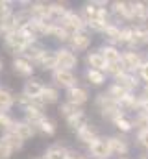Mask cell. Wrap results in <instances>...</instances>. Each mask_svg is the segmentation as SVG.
<instances>
[{"instance_id": "obj_1", "label": "cell", "mask_w": 148, "mask_h": 159, "mask_svg": "<svg viewBox=\"0 0 148 159\" xmlns=\"http://www.w3.org/2000/svg\"><path fill=\"white\" fill-rule=\"evenodd\" d=\"M95 104H96V107L100 109L102 117H104V119H108V120H111V122H115V120L126 117V113L120 109L118 102H117V100H113L108 93H100V94L96 96Z\"/></svg>"}, {"instance_id": "obj_2", "label": "cell", "mask_w": 148, "mask_h": 159, "mask_svg": "<svg viewBox=\"0 0 148 159\" xmlns=\"http://www.w3.org/2000/svg\"><path fill=\"white\" fill-rule=\"evenodd\" d=\"M120 63H122V67H124L126 72L137 74L139 69L145 63V57H143V54L139 50H124L122 52V57H120Z\"/></svg>"}, {"instance_id": "obj_3", "label": "cell", "mask_w": 148, "mask_h": 159, "mask_svg": "<svg viewBox=\"0 0 148 159\" xmlns=\"http://www.w3.org/2000/svg\"><path fill=\"white\" fill-rule=\"evenodd\" d=\"M69 34H78V32H83L85 28H87V24H85V20H83V17L80 15V13H76V11H69L67 15H65V19L59 22Z\"/></svg>"}, {"instance_id": "obj_4", "label": "cell", "mask_w": 148, "mask_h": 159, "mask_svg": "<svg viewBox=\"0 0 148 159\" xmlns=\"http://www.w3.org/2000/svg\"><path fill=\"white\" fill-rule=\"evenodd\" d=\"M52 80L58 87H63V89H71V87H76L78 85V78L72 70H65V69H56L52 72Z\"/></svg>"}, {"instance_id": "obj_5", "label": "cell", "mask_w": 148, "mask_h": 159, "mask_svg": "<svg viewBox=\"0 0 148 159\" xmlns=\"http://www.w3.org/2000/svg\"><path fill=\"white\" fill-rule=\"evenodd\" d=\"M111 11L117 19H120L124 22H133V6H132V2L115 0V2H111Z\"/></svg>"}, {"instance_id": "obj_6", "label": "cell", "mask_w": 148, "mask_h": 159, "mask_svg": "<svg viewBox=\"0 0 148 159\" xmlns=\"http://www.w3.org/2000/svg\"><path fill=\"white\" fill-rule=\"evenodd\" d=\"M56 56H58V69L72 70L78 67V56L71 48H59V50H56Z\"/></svg>"}, {"instance_id": "obj_7", "label": "cell", "mask_w": 148, "mask_h": 159, "mask_svg": "<svg viewBox=\"0 0 148 159\" xmlns=\"http://www.w3.org/2000/svg\"><path fill=\"white\" fill-rule=\"evenodd\" d=\"M87 148H89V154H91L95 159H109L111 157V150H109V143H108V139L98 137V139L93 141Z\"/></svg>"}, {"instance_id": "obj_8", "label": "cell", "mask_w": 148, "mask_h": 159, "mask_svg": "<svg viewBox=\"0 0 148 159\" xmlns=\"http://www.w3.org/2000/svg\"><path fill=\"white\" fill-rule=\"evenodd\" d=\"M148 44V26L146 24H135L133 26V41L128 46V50H139L141 46Z\"/></svg>"}, {"instance_id": "obj_9", "label": "cell", "mask_w": 148, "mask_h": 159, "mask_svg": "<svg viewBox=\"0 0 148 159\" xmlns=\"http://www.w3.org/2000/svg\"><path fill=\"white\" fill-rule=\"evenodd\" d=\"M108 143H109V150L111 156H118V157H124L130 154V143L122 137H108Z\"/></svg>"}, {"instance_id": "obj_10", "label": "cell", "mask_w": 148, "mask_h": 159, "mask_svg": "<svg viewBox=\"0 0 148 159\" xmlns=\"http://www.w3.org/2000/svg\"><path fill=\"white\" fill-rule=\"evenodd\" d=\"M91 43H93V37H91V34L89 32H78V34H74L72 37H71V50H78V52H81V50H87L89 46H91Z\"/></svg>"}, {"instance_id": "obj_11", "label": "cell", "mask_w": 148, "mask_h": 159, "mask_svg": "<svg viewBox=\"0 0 148 159\" xmlns=\"http://www.w3.org/2000/svg\"><path fill=\"white\" fill-rule=\"evenodd\" d=\"M28 11H30L32 19H35V20H50V4L48 2H34V4H30Z\"/></svg>"}, {"instance_id": "obj_12", "label": "cell", "mask_w": 148, "mask_h": 159, "mask_svg": "<svg viewBox=\"0 0 148 159\" xmlns=\"http://www.w3.org/2000/svg\"><path fill=\"white\" fill-rule=\"evenodd\" d=\"M89 100V93H87V89H83V87H80V85H76V87H71L69 91H67V102H71L74 106H83L85 102Z\"/></svg>"}, {"instance_id": "obj_13", "label": "cell", "mask_w": 148, "mask_h": 159, "mask_svg": "<svg viewBox=\"0 0 148 159\" xmlns=\"http://www.w3.org/2000/svg\"><path fill=\"white\" fill-rule=\"evenodd\" d=\"M115 83H118L128 93H135V89L139 87V76L133 72H122L118 78H115Z\"/></svg>"}, {"instance_id": "obj_14", "label": "cell", "mask_w": 148, "mask_h": 159, "mask_svg": "<svg viewBox=\"0 0 148 159\" xmlns=\"http://www.w3.org/2000/svg\"><path fill=\"white\" fill-rule=\"evenodd\" d=\"M11 131H13L17 137H21L22 141H28V139H32V137L35 135V126H32L30 122L22 120V122H15Z\"/></svg>"}, {"instance_id": "obj_15", "label": "cell", "mask_w": 148, "mask_h": 159, "mask_svg": "<svg viewBox=\"0 0 148 159\" xmlns=\"http://www.w3.org/2000/svg\"><path fill=\"white\" fill-rule=\"evenodd\" d=\"M43 91H44V85H43L39 80H28V81L24 83V89H22V93H24L28 98H32V100H41Z\"/></svg>"}, {"instance_id": "obj_16", "label": "cell", "mask_w": 148, "mask_h": 159, "mask_svg": "<svg viewBox=\"0 0 148 159\" xmlns=\"http://www.w3.org/2000/svg\"><path fill=\"white\" fill-rule=\"evenodd\" d=\"M85 63H87L89 69H95V70L106 72V69H108V61L104 59V56H102L98 50H96V52H89L87 57H85Z\"/></svg>"}, {"instance_id": "obj_17", "label": "cell", "mask_w": 148, "mask_h": 159, "mask_svg": "<svg viewBox=\"0 0 148 159\" xmlns=\"http://www.w3.org/2000/svg\"><path fill=\"white\" fill-rule=\"evenodd\" d=\"M133 6V22L135 24H146L148 22V2H132Z\"/></svg>"}, {"instance_id": "obj_18", "label": "cell", "mask_w": 148, "mask_h": 159, "mask_svg": "<svg viewBox=\"0 0 148 159\" xmlns=\"http://www.w3.org/2000/svg\"><path fill=\"white\" fill-rule=\"evenodd\" d=\"M98 52L104 56V59L108 61V65H109V63H118L120 57H122L120 48H118V46H113V44H102V46L98 48Z\"/></svg>"}, {"instance_id": "obj_19", "label": "cell", "mask_w": 148, "mask_h": 159, "mask_svg": "<svg viewBox=\"0 0 148 159\" xmlns=\"http://www.w3.org/2000/svg\"><path fill=\"white\" fill-rule=\"evenodd\" d=\"M69 11H71V9L67 7L65 2H52V4H50V20L56 22V24H59V22L65 19V15H67Z\"/></svg>"}, {"instance_id": "obj_20", "label": "cell", "mask_w": 148, "mask_h": 159, "mask_svg": "<svg viewBox=\"0 0 148 159\" xmlns=\"http://www.w3.org/2000/svg\"><path fill=\"white\" fill-rule=\"evenodd\" d=\"M76 137H78L80 143H83V144L89 146L93 141L98 139V133H96V129L93 128V124H85L83 128H80V129L76 131Z\"/></svg>"}, {"instance_id": "obj_21", "label": "cell", "mask_w": 148, "mask_h": 159, "mask_svg": "<svg viewBox=\"0 0 148 159\" xmlns=\"http://www.w3.org/2000/svg\"><path fill=\"white\" fill-rule=\"evenodd\" d=\"M13 69H15V72L21 74V76H32V74H34V63L28 61V59L22 57V56H19L17 59H13Z\"/></svg>"}, {"instance_id": "obj_22", "label": "cell", "mask_w": 148, "mask_h": 159, "mask_svg": "<svg viewBox=\"0 0 148 159\" xmlns=\"http://www.w3.org/2000/svg\"><path fill=\"white\" fill-rule=\"evenodd\" d=\"M118 106H120V109L126 113V111H133L135 115H137V111H139V94H135V93H130V94H126L120 102H118Z\"/></svg>"}, {"instance_id": "obj_23", "label": "cell", "mask_w": 148, "mask_h": 159, "mask_svg": "<svg viewBox=\"0 0 148 159\" xmlns=\"http://www.w3.org/2000/svg\"><path fill=\"white\" fill-rule=\"evenodd\" d=\"M37 65L41 67V69H44V70H56L58 69V56H56V52H52V50H46L44 54H43V57L37 61Z\"/></svg>"}, {"instance_id": "obj_24", "label": "cell", "mask_w": 148, "mask_h": 159, "mask_svg": "<svg viewBox=\"0 0 148 159\" xmlns=\"http://www.w3.org/2000/svg\"><path fill=\"white\" fill-rule=\"evenodd\" d=\"M104 39H106V44H113V46H117L118 44V41H120V26H117L115 22H111L109 26L104 30Z\"/></svg>"}, {"instance_id": "obj_25", "label": "cell", "mask_w": 148, "mask_h": 159, "mask_svg": "<svg viewBox=\"0 0 148 159\" xmlns=\"http://www.w3.org/2000/svg\"><path fill=\"white\" fill-rule=\"evenodd\" d=\"M69 156H71V150H67L61 144H54V146L46 148V152H44L46 159H69Z\"/></svg>"}, {"instance_id": "obj_26", "label": "cell", "mask_w": 148, "mask_h": 159, "mask_svg": "<svg viewBox=\"0 0 148 159\" xmlns=\"http://www.w3.org/2000/svg\"><path fill=\"white\" fill-rule=\"evenodd\" d=\"M67 124H69V128L74 129V131H78L80 128H83L85 124H89V122H87V115H85V111H83V109L76 111L72 117L67 119Z\"/></svg>"}, {"instance_id": "obj_27", "label": "cell", "mask_w": 148, "mask_h": 159, "mask_svg": "<svg viewBox=\"0 0 148 159\" xmlns=\"http://www.w3.org/2000/svg\"><path fill=\"white\" fill-rule=\"evenodd\" d=\"M44 52H46V48L35 43V44H32V46H30V48L22 54V57H26L28 61H32L34 65H37V61L43 57V54H44Z\"/></svg>"}, {"instance_id": "obj_28", "label": "cell", "mask_w": 148, "mask_h": 159, "mask_svg": "<svg viewBox=\"0 0 148 159\" xmlns=\"http://www.w3.org/2000/svg\"><path fill=\"white\" fill-rule=\"evenodd\" d=\"M106 72L102 70H95V69H87L85 70V80L91 83V85H104L106 83Z\"/></svg>"}, {"instance_id": "obj_29", "label": "cell", "mask_w": 148, "mask_h": 159, "mask_svg": "<svg viewBox=\"0 0 148 159\" xmlns=\"http://www.w3.org/2000/svg\"><path fill=\"white\" fill-rule=\"evenodd\" d=\"M0 139H2V141H4V143H6V144L11 148V150H13V152L21 150V148H22V144H24V141H22L21 137H17L13 131H7V133H4Z\"/></svg>"}, {"instance_id": "obj_30", "label": "cell", "mask_w": 148, "mask_h": 159, "mask_svg": "<svg viewBox=\"0 0 148 159\" xmlns=\"http://www.w3.org/2000/svg\"><path fill=\"white\" fill-rule=\"evenodd\" d=\"M48 37H54V39L61 41V43H71L72 34H69L61 24H54V26H52V30H50V35H48Z\"/></svg>"}, {"instance_id": "obj_31", "label": "cell", "mask_w": 148, "mask_h": 159, "mask_svg": "<svg viewBox=\"0 0 148 159\" xmlns=\"http://www.w3.org/2000/svg\"><path fill=\"white\" fill-rule=\"evenodd\" d=\"M58 100H59V91H58L56 87L44 85V91H43V94H41V102L46 106V104H56Z\"/></svg>"}, {"instance_id": "obj_32", "label": "cell", "mask_w": 148, "mask_h": 159, "mask_svg": "<svg viewBox=\"0 0 148 159\" xmlns=\"http://www.w3.org/2000/svg\"><path fill=\"white\" fill-rule=\"evenodd\" d=\"M13 104H15V96H13L7 89H2V87H0V111L9 109Z\"/></svg>"}, {"instance_id": "obj_33", "label": "cell", "mask_w": 148, "mask_h": 159, "mask_svg": "<svg viewBox=\"0 0 148 159\" xmlns=\"http://www.w3.org/2000/svg\"><path fill=\"white\" fill-rule=\"evenodd\" d=\"M106 93L109 94L113 100H117V102H120V100H122V98H124L126 94H130V93H128L126 89H122V87H120L118 83H115V81H113L109 87H108V91H106Z\"/></svg>"}, {"instance_id": "obj_34", "label": "cell", "mask_w": 148, "mask_h": 159, "mask_svg": "<svg viewBox=\"0 0 148 159\" xmlns=\"http://www.w3.org/2000/svg\"><path fill=\"white\" fill-rule=\"evenodd\" d=\"M132 122H133V129L148 131V113H137L135 119H132Z\"/></svg>"}, {"instance_id": "obj_35", "label": "cell", "mask_w": 148, "mask_h": 159, "mask_svg": "<svg viewBox=\"0 0 148 159\" xmlns=\"http://www.w3.org/2000/svg\"><path fill=\"white\" fill-rule=\"evenodd\" d=\"M132 41H133V26H122L120 28V41H118V44L130 46Z\"/></svg>"}, {"instance_id": "obj_36", "label": "cell", "mask_w": 148, "mask_h": 159, "mask_svg": "<svg viewBox=\"0 0 148 159\" xmlns=\"http://www.w3.org/2000/svg\"><path fill=\"white\" fill-rule=\"evenodd\" d=\"M113 126H115L120 133H130V131L133 129V122L128 119V117H122V119L115 120V122H113Z\"/></svg>"}, {"instance_id": "obj_37", "label": "cell", "mask_w": 148, "mask_h": 159, "mask_svg": "<svg viewBox=\"0 0 148 159\" xmlns=\"http://www.w3.org/2000/svg\"><path fill=\"white\" fill-rule=\"evenodd\" d=\"M37 129L43 131V133H46V135H54V133H56V124H54L50 119L44 117V119L37 124Z\"/></svg>"}, {"instance_id": "obj_38", "label": "cell", "mask_w": 148, "mask_h": 159, "mask_svg": "<svg viewBox=\"0 0 148 159\" xmlns=\"http://www.w3.org/2000/svg\"><path fill=\"white\" fill-rule=\"evenodd\" d=\"M13 124H15V120L11 119L6 111H0V129H4L7 133V131L13 129Z\"/></svg>"}, {"instance_id": "obj_39", "label": "cell", "mask_w": 148, "mask_h": 159, "mask_svg": "<svg viewBox=\"0 0 148 159\" xmlns=\"http://www.w3.org/2000/svg\"><path fill=\"white\" fill-rule=\"evenodd\" d=\"M122 72H126V70H124V67H122V63H120V61H118V63H109V65H108V69H106V74L111 76L113 80L118 78Z\"/></svg>"}, {"instance_id": "obj_40", "label": "cell", "mask_w": 148, "mask_h": 159, "mask_svg": "<svg viewBox=\"0 0 148 159\" xmlns=\"http://www.w3.org/2000/svg\"><path fill=\"white\" fill-rule=\"evenodd\" d=\"M59 111H61V115H63L65 119H69V117H72L76 111H80V107L74 106V104H71V102H65V104L59 106Z\"/></svg>"}, {"instance_id": "obj_41", "label": "cell", "mask_w": 148, "mask_h": 159, "mask_svg": "<svg viewBox=\"0 0 148 159\" xmlns=\"http://www.w3.org/2000/svg\"><path fill=\"white\" fill-rule=\"evenodd\" d=\"M135 141H137V146H141L145 152H148V131H137Z\"/></svg>"}, {"instance_id": "obj_42", "label": "cell", "mask_w": 148, "mask_h": 159, "mask_svg": "<svg viewBox=\"0 0 148 159\" xmlns=\"http://www.w3.org/2000/svg\"><path fill=\"white\" fill-rule=\"evenodd\" d=\"M11 154H13V150L0 139V159H9L11 157Z\"/></svg>"}, {"instance_id": "obj_43", "label": "cell", "mask_w": 148, "mask_h": 159, "mask_svg": "<svg viewBox=\"0 0 148 159\" xmlns=\"http://www.w3.org/2000/svg\"><path fill=\"white\" fill-rule=\"evenodd\" d=\"M13 11H11V2H2L0 0V19H4V17H7V15H11Z\"/></svg>"}, {"instance_id": "obj_44", "label": "cell", "mask_w": 148, "mask_h": 159, "mask_svg": "<svg viewBox=\"0 0 148 159\" xmlns=\"http://www.w3.org/2000/svg\"><path fill=\"white\" fill-rule=\"evenodd\" d=\"M137 76H139V80L145 81V85H148V59H145V63H143V67L139 69Z\"/></svg>"}, {"instance_id": "obj_45", "label": "cell", "mask_w": 148, "mask_h": 159, "mask_svg": "<svg viewBox=\"0 0 148 159\" xmlns=\"http://www.w3.org/2000/svg\"><path fill=\"white\" fill-rule=\"evenodd\" d=\"M143 96H146L148 98V85H145V89H143Z\"/></svg>"}, {"instance_id": "obj_46", "label": "cell", "mask_w": 148, "mask_h": 159, "mask_svg": "<svg viewBox=\"0 0 148 159\" xmlns=\"http://www.w3.org/2000/svg\"><path fill=\"white\" fill-rule=\"evenodd\" d=\"M76 159H89V157H85V156H78Z\"/></svg>"}, {"instance_id": "obj_47", "label": "cell", "mask_w": 148, "mask_h": 159, "mask_svg": "<svg viewBox=\"0 0 148 159\" xmlns=\"http://www.w3.org/2000/svg\"><path fill=\"white\" fill-rule=\"evenodd\" d=\"M139 159H148V156H141V157H139Z\"/></svg>"}, {"instance_id": "obj_48", "label": "cell", "mask_w": 148, "mask_h": 159, "mask_svg": "<svg viewBox=\"0 0 148 159\" xmlns=\"http://www.w3.org/2000/svg\"><path fill=\"white\" fill-rule=\"evenodd\" d=\"M0 72H2V61H0Z\"/></svg>"}, {"instance_id": "obj_49", "label": "cell", "mask_w": 148, "mask_h": 159, "mask_svg": "<svg viewBox=\"0 0 148 159\" xmlns=\"http://www.w3.org/2000/svg\"><path fill=\"white\" fill-rule=\"evenodd\" d=\"M37 159H46V157H44V156H43V157H37Z\"/></svg>"}, {"instance_id": "obj_50", "label": "cell", "mask_w": 148, "mask_h": 159, "mask_svg": "<svg viewBox=\"0 0 148 159\" xmlns=\"http://www.w3.org/2000/svg\"><path fill=\"white\" fill-rule=\"evenodd\" d=\"M120 159H126V157H120Z\"/></svg>"}]
</instances>
